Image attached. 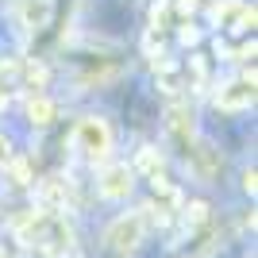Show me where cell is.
Segmentation results:
<instances>
[{"label":"cell","instance_id":"obj_9","mask_svg":"<svg viewBox=\"0 0 258 258\" xmlns=\"http://www.w3.org/2000/svg\"><path fill=\"white\" fill-rule=\"evenodd\" d=\"M0 258H8V254H4V247H0Z\"/></svg>","mask_w":258,"mask_h":258},{"label":"cell","instance_id":"obj_4","mask_svg":"<svg viewBox=\"0 0 258 258\" xmlns=\"http://www.w3.org/2000/svg\"><path fill=\"white\" fill-rule=\"evenodd\" d=\"M100 193H104L108 201H119V197H127V193H131V166H123V162L108 166V170L100 173Z\"/></svg>","mask_w":258,"mask_h":258},{"label":"cell","instance_id":"obj_7","mask_svg":"<svg viewBox=\"0 0 258 258\" xmlns=\"http://www.w3.org/2000/svg\"><path fill=\"white\" fill-rule=\"evenodd\" d=\"M205 220H208V205H201V201H197V205L193 208H189V224H205Z\"/></svg>","mask_w":258,"mask_h":258},{"label":"cell","instance_id":"obj_6","mask_svg":"<svg viewBox=\"0 0 258 258\" xmlns=\"http://www.w3.org/2000/svg\"><path fill=\"white\" fill-rule=\"evenodd\" d=\"M27 116H31V123L43 127V123H50V119H54V104L46 97H35L31 104H27Z\"/></svg>","mask_w":258,"mask_h":258},{"label":"cell","instance_id":"obj_5","mask_svg":"<svg viewBox=\"0 0 258 258\" xmlns=\"http://www.w3.org/2000/svg\"><path fill=\"white\" fill-rule=\"evenodd\" d=\"M170 131L177 135L181 147H189V143H193V116H189L185 108H170Z\"/></svg>","mask_w":258,"mask_h":258},{"label":"cell","instance_id":"obj_3","mask_svg":"<svg viewBox=\"0 0 258 258\" xmlns=\"http://www.w3.org/2000/svg\"><path fill=\"white\" fill-rule=\"evenodd\" d=\"M254 104V74L239 77L231 85H224L216 93V108H224V112H235V108H250Z\"/></svg>","mask_w":258,"mask_h":258},{"label":"cell","instance_id":"obj_1","mask_svg":"<svg viewBox=\"0 0 258 258\" xmlns=\"http://www.w3.org/2000/svg\"><path fill=\"white\" fill-rule=\"evenodd\" d=\"M143 235H147V216L143 212H127V216H119V220L108 224L104 247L112 250V254H127V250H135L143 243Z\"/></svg>","mask_w":258,"mask_h":258},{"label":"cell","instance_id":"obj_2","mask_svg":"<svg viewBox=\"0 0 258 258\" xmlns=\"http://www.w3.org/2000/svg\"><path fill=\"white\" fill-rule=\"evenodd\" d=\"M74 143H77V151L85 154V158L100 162V158H108V151H112V131H108L104 119L85 116V119H77V127H74Z\"/></svg>","mask_w":258,"mask_h":258},{"label":"cell","instance_id":"obj_8","mask_svg":"<svg viewBox=\"0 0 258 258\" xmlns=\"http://www.w3.org/2000/svg\"><path fill=\"white\" fill-rule=\"evenodd\" d=\"M243 189H247V193H254V170L243 173Z\"/></svg>","mask_w":258,"mask_h":258}]
</instances>
